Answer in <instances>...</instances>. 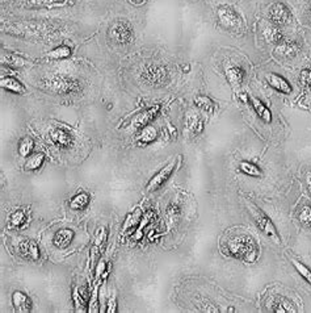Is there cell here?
Segmentation results:
<instances>
[{
  "instance_id": "2e32d148",
  "label": "cell",
  "mask_w": 311,
  "mask_h": 313,
  "mask_svg": "<svg viewBox=\"0 0 311 313\" xmlns=\"http://www.w3.org/2000/svg\"><path fill=\"white\" fill-rule=\"evenodd\" d=\"M226 78L230 85L239 87L243 83L244 70L240 66H230L226 68Z\"/></svg>"
},
{
  "instance_id": "5bb4252c",
  "label": "cell",
  "mask_w": 311,
  "mask_h": 313,
  "mask_svg": "<svg viewBox=\"0 0 311 313\" xmlns=\"http://www.w3.org/2000/svg\"><path fill=\"white\" fill-rule=\"evenodd\" d=\"M72 238H74V232L71 229H61L54 234L53 244L59 249H64L71 244Z\"/></svg>"
},
{
  "instance_id": "1f68e13d",
  "label": "cell",
  "mask_w": 311,
  "mask_h": 313,
  "mask_svg": "<svg viewBox=\"0 0 311 313\" xmlns=\"http://www.w3.org/2000/svg\"><path fill=\"white\" fill-rule=\"evenodd\" d=\"M299 81L303 86L310 87L311 86V70L310 68H303L301 74H299Z\"/></svg>"
},
{
  "instance_id": "e575fe53",
  "label": "cell",
  "mask_w": 311,
  "mask_h": 313,
  "mask_svg": "<svg viewBox=\"0 0 311 313\" xmlns=\"http://www.w3.org/2000/svg\"><path fill=\"white\" fill-rule=\"evenodd\" d=\"M28 5H43L47 4L50 0H24Z\"/></svg>"
},
{
  "instance_id": "e0dca14e",
  "label": "cell",
  "mask_w": 311,
  "mask_h": 313,
  "mask_svg": "<svg viewBox=\"0 0 311 313\" xmlns=\"http://www.w3.org/2000/svg\"><path fill=\"white\" fill-rule=\"evenodd\" d=\"M1 64L13 66V67H24L28 65V61L20 55L13 54V53H3L1 54Z\"/></svg>"
},
{
  "instance_id": "ba28073f",
  "label": "cell",
  "mask_w": 311,
  "mask_h": 313,
  "mask_svg": "<svg viewBox=\"0 0 311 313\" xmlns=\"http://www.w3.org/2000/svg\"><path fill=\"white\" fill-rule=\"evenodd\" d=\"M159 112H160V104H156V106L151 107V108H147V110L143 111V112H139L134 119L131 120V124H133L135 128L142 129V128L150 125V123H151L152 120L155 119Z\"/></svg>"
},
{
  "instance_id": "52a82bcc",
  "label": "cell",
  "mask_w": 311,
  "mask_h": 313,
  "mask_svg": "<svg viewBox=\"0 0 311 313\" xmlns=\"http://www.w3.org/2000/svg\"><path fill=\"white\" fill-rule=\"evenodd\" d=\"M175 167H176V161L172 159V161L169 162L168 165L164 166L163 169L160 170L159 173H156L151 179H150V182L147 183V191L148 192H152V191H156L159 190L160 187L163 186L164 183L167 182L169 179V177L172 175L173 171H175Z\"/></svg>"
},
{
  "instance_id": "f546056e",
  "label": "cell",
  "mask_w": 311,
  "mask_h": 313,
  "mask_svg": "<svg viewBox=\"0 0 311 313\" xmlns=\"http://www.w3.org/2000/svg\"><path fill=\"white\" fill-rule=\"evenodd\" d=\"M106 237H108L106 229L105 228L99 229V232H97L96 234V238H95V245H93L92 247V253H97V251L101 249V246L105 244Z\"/></svg>"
},
{
  "instance_id": "3957f363",
  "label": "cell",
  "mask_w": 311,
  "mask_h": 313,
  "mask_svg": "<svg viewBox=\"0 0 311 313\" xmlns=\"http://www.w3.org/2000/svg\"><path fill=\"white\" fill-rule=\"evenodd\" d=\"M109 38L117 45H127L134 38V29L126 20H117L109 26Z\"/></svg>"
},
{
  "instance_id": "4fadbf2b",
  "label": "cell",
  "mask_w": 311,
  "mask_h": 313,
  "mask_svg": "<svg viewBox=\"0 0 311 313\" xmlns=\"http://www.w3.org/2000/svg\"><path fill=\"white\" fill-rule=\"evenodd\" d=\"M51 140L59 148H68L72 144V135L66 129L58 128L51 133Z\"/></svg>"
},
{
  "instance_id": "ac0fdd59",
  "label": "cell",
  "mask_w": 311,
  "mask_h": 313,
  "mask_svg": "<svg viewBox=\"0 0 311 313\" xmlns=\"http://www.w3.org/2000/svg\"><path fill=\"white\" fill-rule=\"evenodd\" d=\"M91 196L87 192H80V194L75 195L70 201V208L74 211H83L84 208L89 204Z\"/></svg>"
},
{
  "instance_id": "f1b7e54d",
  "label": "cell",
  "mask_w": 311,
  "mask_h": 313,
  "mask_svg": "<svg viewBox=\"0 0 311 313\" xmlns=\"http://www.w3.org/2000/svg\"><path fill=\"white\" fill-rule=\"evenodd\" d=\"M34 148V141L30 137H24L19 145V154L21 156H28Z\"/></svg>"
},
{
  "instance_id": "83f0119b",
  "label": "cell",
  "mask_w": 311,
  "mask_h": 313,
  "mask_svg": "<svg viewBox=\"0 0 311 313\" xmlns=\"http://www.w3.org/2000/svg\"><path fill=\"white\" fill-rule=\"evenodd\" d=\"M291 263H293V266L294 268L297 270L299 275L302 276L303 279L306 280L307 283L311 284V270L306 265H303L302 262H299V261H295V259H291Z\"/></svg>"
},
{
  "instance_id": "30bf717a",
  "label": "cell",
  "mask_w": 311,
  "mask_h": 313,
  "mask_svg": "<svg viewBox=\"0 0 311 313\" xmlns=\"http://www.w3.org/2000/svg\"><path fill=\"white\" fill-rule=\"evenodd\" d=\"M12 304L15 311L20 313H28L32 311V300L24 292L16 291L12 295Z\"/></svg>"
},
{
  "instance_id": "4dcf8cb0",
  "label": "cell",
  "mask_w": 311,
  "mask_h": 313,
  "mask_svg": "<svg viewBox=\"0 0 311 313\" xmlns=\"http://www.w3.org/2000/svg\"><path fill=\"white\" fill-rule=\"evenodd\" d=\"M299 221L302 223L305 226H311V207L305 205L299 212Z\"/></svg>"
},
{
  "instance_id": "484cf974",
  "label": "cell",
  "mask_w": 311,
  "mask_h": 313,
  "mask_svg": "<svg viewBox=\"0 0 311 313\" xmlns=\"http://www.w3.org/2000/svg\"><path fill=\"white\" fill-rule=\"evenodd\" d=\"M43 162H45V156H43L42 153L33 154V156L28 158V161H26L25 163V170H28V171L38 170L43 165Z\"/></svg>"
},
{
  "instance_id": "4316f807",
  "label": "cell",
  "mask_w": 311,
  "mask_h": 313,
  "mask_svg": "<svg viewBox=\"0 0 311 313\" xmlns=\"http://www.w3.org/2000/svg\"><path fill=\"white\" fill-rule=\"evenodd\" d=\"M26 223V213L22 209L15 211L9 217V224L13 228H20Z\"/></svg>"
},
{
  "instance_id": "d4e9b609",
  "label": "cell",
  "mask_w": 311,
  "mask_h": 313,
  "mask_svg": "<svg viewBox=\"0 0 311 313\" xmlns=\"http://www.w3.org/2000/svg\"><path fill=\"white\" fill-rule=\"evenodd\" d=\"M70 55H71V49H70V46H67V45H61V46L53 49V50L47 54V58H49V60L58 61L64 60V58H67Z\"/></svg>"
},
{
  "instance_id": "277c9868",
  "label": "cell",
  "mask_w": 311,
  "mask_h": 313,
  "mask_svg": "<svg viewBox=\"0 0 311 313\" xmlns=\"http://www.w3.org/2000/svg\"><path fill=\"white\" fill-rule=\"evenodd\" d=\"M217 16H218V20L219 22H221V25L228 30L238 32V30L242 29V26H243L242 17L238 15V12H236L235 9L228 7V5H221V7L217 9Z\"/></svg>"
},
{
  "instance_id": "7a4b0ae2",
  "label": "cell",
  "mask_w": 311,
  "mask_h": 313,
  "mask_svg": "<svg viewBox=\"0 0 311 313\" xmlns=\"http://www.w3.org/2000/svg\"><path fill=\"white\" fill-rule=\"evenodd\" d=\"M248 209H249V213H251L252 219L255 220V224L259 226V229H260L261 232L264 233L265 236H267L270 241L274 242V244H277V245L278 244H281V237H280V234H278L277 229H276L272 220L265 215L264 212L261 211L260 208H257L256 205H253V204L251 203H248Z\"/></svg>"
},
{
  "instance_id": "d590c367",
  "label": "cell",
  "mask_w": 311,
  "mask_h": 313,
  "mask_svg": "<svg viewBox=\"0 0 311 313\" xmlns=\"http://www.w3.org/2000/svg\"><path fill=\"white\" fill-rule=\"evenodd\" d=\"M104 268H105V262H104V261H100V262H99V266H97L96 275H97V276L100 275L101 272L104 271Z\"/></svg>"
},
{
  "instance_id": "8fae6325",
  "label": "cell",
  "mask_w": 311,
  "mask_h": 313,
  "mask_svg": "<svg viewBox=\"0 0 311 313\" xmlns=\"http://www.w3.org/2000/svg\"><path fill=\"white\" fill-rule=\"evenodd\" d=\"M267 82L269 83L270 87H273L276 91L281 93H290L291 92V86L289 85V82L286 81L285 78L281 75H278V74H269L267 75Z\"/></svg>"
},
{
  "instance_id": "7c38bea8",
  "label": "cell",
  "mask_w": 311,
  "mask_h": 313,
  "mask_svg": "<svg viewBox=\"0 0 311 313\" xmlns=\"http://www.w3.org/2000/svg\"><path fill=\"white\" fill-rule=\"evenodd\" d=\"M0 86H1V89H7L9 92L17 93V95H24L26 92V89L21 82L17 81L15 78H11V76H1Z\"/></svg>"
},
{
  "instance_id": "9a60e30c",
  "label": "cell",
  "mask_w": 311,
  "mask_h": 313,
  "mask_svg": "<svg viewBox=\"0 0 311 313\" xmlns=\"http://www.w3.org/2000/svg\"><path fill=\"white\" fill-rule=\"evenodd\" d=\"M248 99L251 100V106L253 107L255 112L259 114V117H260L264 123L267 124L270 123V121H272V113H270V111H269L268 107L265 106L264 103L261 102V100L256 99V97L249 96Z\"/></svg>"
},
{
  "instance_id": "74e56055",
  "label": "cell",
  "mask_w": 311,
  "mask_h": 313,
  "mask_svg": "<svg viewBox=\"0 0 311 313\" xmlns=\"http://www.w3.org/2000/svg\"><path fill=\"white\" fill-rule=\"evenodd\" d=\"M131 3H134V4H137V5H141V4H145V3H146V1H147V0H130Z\"/></svg>"
},
{
  "instance_id": "5b68a950",
  "label": "cell",
  "mask_w": 311,
  "mask_h": 313,
  "mask_svg": "<svg viewBox=\"0 0 311 313\" xmlns=\"http://www.w3.org/2000/svg\"><path fill=\"white\" fill-rule=\"evenodd\" d=\"M141 78L150 86H162L168 79V71L160 65H148L143 68Z\"/></svg>"
},
{
  "instance_id": "d6a6232c",
  "label": "cell",
  "mask_w": 311,
  "mask_h": 313,
  "mask_svg": "<svg viewBox=\"0 0 311 313\" xmlns=\"http://www.w3.org/2000/svg\"><path fill=\"white\" fill-rule=\"evenodd\" d=\"M88 312H92V313L99 312V308H97V290H95L92 295H91V300H89V305H88Z\"/></svg>"
},
{
  "instance_id": "603a6c76",
  "label": "cell",
  "mask_w": 311,
  "mask_h": 313,
  "mask_svg": "<svg viewBox=\"0 0 311 313\" xmlns=\"http://www.w3.org/2000/svg\"><path fill=\"white\" fill-rule=\"evenodd\" d=\"M239 170L243 174L248 175V177H253V178H260L263 173H261L260 167L252 162H247V161H242L239 163Z\"/></svg>"
},
{
  "instance_id": "6da1fadb",
  "label": "cell",
  "mask_w": 311,
  "mask_h": 313,
  "mask_svg": "<svg viewBox=\"0 0 311 313\" xmlns=\"http://www.w3.org/2000/svg\"><path fill=\"white\" fill-rule=\"evenodd\" d=\"M42 86L47 91L59 95H68L82 91V82L72 76L51 75L43 79Z\"/></svg>"
},
{
  "instance_id": "ffe728a7",
  "label": "cell",
  "mask_w": 311,
  "mask_h": 313,
  "mask_svg": "<svg viewBox=\"0 0 311 313\" xmlns=\"http://www.w3.org/2000/svg\"><path fill=\"white\" fill-rule=\"evenodd\" d=\"M263 34H264V38L268 41V43L272 44H280L282 40V33L281 30L278 29L277 25H267L263 29Z\"/></svg>"
},
{
  "instance_id": "44dd1931",
  "label": "cell",
  "mask_w": 311,
  "mask_h": 313,
  "mask_svg": "<svg viewBox=\"0 0 311 313\" xmlns=\"http://www.w3.org/2000/svg\"><path fill=\"white\" fill-rule=\"evenodd\" d=\"M187 127L193 134H198L204 131V121H202L197 114L189 112L188 117H187Z\"/></svg>"
},
{
  "instance_id": "8d00e7d4",
  "label": "cell",
  "mask_w": 311,
  "mask_h": 313,
  "mask_svg": "<svg viewBox=\"0 0 311 313\" xmlns=\"http://www.w3.org/2000/svg\"><path fill=\"white\" fill-rule=\"evenodd\" d=\"M306 184H307V188H309V191L311 192V173H307V175H306Z\"/></svg>"
},
{
  "instance_id": "9c48e42d",
  "label": "cell",
  "mask_w": 311,
  "mask_h": 313,
  "mask_svg": "<svg viewBox=\"0 0 311 313\" xmlns=\"http://www.w3.org/2000/svg\"><path fill=\"white\" fill-rule=\"evenodd\" d=\"M17 249H19L20 255H22L24 258H28L30 261H38L40 259V247L32 240H22V241H20Z\"/></svg>"
},
{
  "instance_id": "d6986e66",
  "label": "cell",
  "mask_w": 311,
  "mask_h": 313,
  "mask_svg": "<svg viewBox=\"0 0 311 313\" xmlns=\"http://www.w3.org/2000/svg\"><path fill=\"white\" fill-rule=\"evenodd\" d=\"M156 137H158V131L151 125L139 129L138 141L141 144H151L156 140Z\"/></svg>"
},
{
  "instance_id": "7402d4cb",
  "label": "cell",
  "mask_w": 311,
  "mask_h": 313,
  "mask_svg": "<svg viewBox=\"0 0 311 313\" xmlns=\"http://www.w3.org/2000/svg\"><path fill=\"white\" fill-rule=\"evenodd\" d=\"M194 104H196L197 108H200L204 112H207V113H211L215 110L214 102L211 100L210 97L205 96V95H198V96L194 97Z\"/></svg>"
},
{
  "instance_id": "836d02e7",
  "label": "cell",
  "mask_w": 311,
  "mask_h": 313,
  "mask_svg": "<svg viewBox=\"0 0 311 313\" xmlns=\"http://www.w3.org/2000/svg\"><path fill=\"white\" fill-rule=\"evenodd\" d=\"M117 312V308H116V296L110 297L109 301H108V308H106V313H114Z\"/></svg>"
},
{
  "instance_id": "cb8c5ba5",
  "label": "cell",
  "mask_w": 311,
  "mask_h": 313,
  "mask_svg": "<svg viewBox=\"0 0 311 313\" xmlns=\"http://www.w3.org/2000/svg\"><path fill=\"white\" fill-rule=\"evenodd\" d=\"M276 53L284 58H291L297 53V45L294 43H281L276 49Z\"/></svg>"
},
{
  "instance_id": "8992f818",
  "label": "cell",
  "mask_w": 311,
  "mask_h": 313,
  "mask_svg": "<svg viewBox=\"0 0 311 313\" xmlns=\"http://www.w3.org/2000/svg\"><path fill=\"white\" fill-rule=\"evenodd\" d=\"M268 16L269 20L277 26L288 25L291 20L289 8L284 3H273V4L269 5Z\"/></svg>"
}]
</instances>
